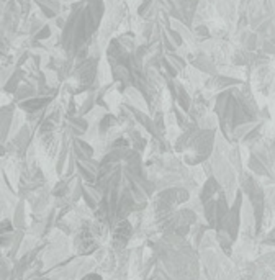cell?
<instances>
[{"instance_id": "6da1fadb", "label": "cell", "mask_w": 275, "mask_h": 280, "mask_svg": "<svg viewBox=\"0 0 275 280\" xmlns=\"http://www.w3.org/2000/svg\"><path fill=\"white\" fill-rule=\"evenodd\" d=\"M103 12H105L103 0H79L72 3L71 14L66 18V28L61 34L62 46L69 59H74L76 54L85 48V45L100 27Z\"/></svg>"}, {"instance_id": "7a4b0ae2", "label": "cell", "mask_w": 275, "mask_h": 280, "mask_svg": "<svg viewBox=\"0 0 275 280\" xmlns=\"http://www.w3.org/2000/svg\"><path fill=\"white\" fill-rule=\"evenodd\" d=\"M98 62H100V59L93 58V56H89L87 59L79 62L74 61L71 74L64 80V89L74 97L79 95V93L95 90V87L98 85L97 82L98 71H100Z\"/></svg>"}, {"instance_id": "3957f363", "label": "cell", "mask_w": 275, "mask_h": 280, "mask_svg": "<svg viewBox=\"0 0 275 280\" xmlns=\"http://www.w3.org/2000/svg\"><path fill=\"white\" fill-rule=\"evenodd\" d=\"M133 223L130 219H123L118 221L111 230V248L115 252H122L124 248L128 246V241L131 239L133 234Z\"/></svg>"}, {"instance_id": "277c9868", "label": "cell", "mask_w": 275, "mask_h": 280, "mask_svg": "<svg viewBox=\"0 0 275 280\" xmlns=\"http://www.w3.org/2000/svg\"><path fill=\"white\" fill-rule=\"evenodd\" d=\"M54 98L53 97H33V98H28V100L25 102H20L18 103V109L21 111H25L27 115H34V113H41V111H45L48 107L53 103Z\"/></svg>"}, {"instance_id": "5b68a950", "label": "cell", "mask_w": 275, "mask_h": 280, "mask_svg": "<svg viewBox=\"0 0 275 280\" xmlns=\"http://www.w3.org/2000/svg\"><path fill=\"white\" fill-rule=\"evenodd\" d=\"M206 89L210 90H216V92H221V90L236 87V85H243V80L236 79V77H229V76H212L210 79L205 80Z\"/></svg>"}, {"instance_id": "8992f818", "label": "cell", "mask_w": 275, "mask_h": 280, "mask_svg": "<svg viewBox=\"0 0 275 280\" xmlns=\"http://www.w3.org/2000/svg\"><path fill=\"white\" fill-rule=\"evenodd\" d=\"M71 143H72L71 151L76 156L77 161H90V159H93L95 149H93V146L89 144L85 140H82V138H72Z\"/></svg>"}, {"instance_id": "52a82bcc", "label": "cell", "mask_w": 275, "mask_h": 280, "mask_svg": "<svg viewBox=\"0 0 275 280\" xmlns=\"http://www.w3.org/2000/svg\"><path fill=\"white\" fill-rule=\"evenodd\" d=\"M36 95H38V87H34L33 82L27 80V82H23L18 89H16V92L14 93V98L16 103H20V102L28 100V98L36 97Z\"/></svg>"}, {"instance_id": "ba28073f", "label": "cell", "mask_w": 275, "mask_h": 280, "mask_svg": "<svg viewBox=\"0 0 275 280\" xmlns=\"http://www.w3.org/2000/svg\"><path fill=\"white\" fill-rule=\"evenodd\" d=\"M12 221L16 230H25V225H27V217H25V202L18 200V203L14 208V217H12Z\"/></svg>"}, {"instance_id": "9c48e42d", "label": "cell", "mask_w": 275, "mask_h": 280, "mask_svg": "<svg viewBox=\"0 0 275 280\" xmlns=\"http://www.w3.org/2000/svg\"><path fill=\"white\" fill-rule=\"evenodd\" d=\"M213 169H214V174H228V171H231V167L226 164V167H221V166H218L216 162H213ZM221 180V184H225L226 185V190H233V184H234V175H225V177H223V175H220V177H218Z\"/></svg>"}, {"instance_id": "30bf717a", "label": "cell", "mask_w": 275, "mask_h": 280, "mask_svg": "<svg viewBox=\"0 0 275 280\" xmlns=\"http://www.w3.org/2000/svg\"><path fill=\"white\" fill-rule=\"evenodd\" d=\"M166 59L169 61L172 66H174L177 71H183V69L187 67V62L185 59H183V56H180L179 53H174V54H166Z\"/></svg>"}, {"instance_id": "8fae6325", "label": "cell", "mask_w": 275, "mask_h": 280, "mask_svg": "<svg viewBox=\"0 0 275 280\" xmlns=\"http://www.w3.org/2000/svg\"><path fill=\"white\" fill-rule=\"evenodd\" d=\"M34 41H46V40H49V38H51V25H48V23H46L45 25V27H43L41 30H40V31H38L36 34H34Z\"/></svg>"}, {"instance_id": "7c38bea8", "label": "cell", "mask_w": 275, "mask_h": 280, "mask_svg": "<svg viewBox=\"0 0 275 280\" xmlns=\"http://www.w3.org/2000/svg\"><path fill=\"white\" fill-rule=\"evenodd\" d=\"M80 280H103L102 279V275H98L95 272H92V274H89V275H85L84 279H80Z\"/></svg>"}, {"instance_id": "4fadbf2b", "label": "cell", "mask_w": 275, "mask_h": 280, "mask_svg": "<svg viewBox=\"0 0 275 280\" xmlns=\"http://www.w3.org/2000/svg\"><path fill=\"white\" fill-rule=\"evenodd\" d=\"M144 280H154V279H151V277H148V279H144Z\"/></svg>"}]
</instances>
